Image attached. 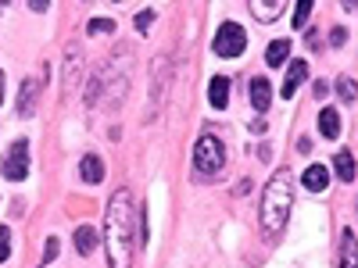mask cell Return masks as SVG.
I'll return each mask as SVG.
<instances>
[{"label":"cell","instance_id":"7c38bea8","mask_svg":"<svg viewBox=\"0 0 358 268\" xmlns=\"http://www.w3.org/2000/svg\"><path fill=\"white\" fill-rule=\"evenodd\" d=\"M208 100H212V107H226L229 104V79L226 75H215L212 82H208Z\"/></svg>","mask_w":358,"mask_h":268},{"label":"cell","instance_id":"e0dca14e","mask_svg":"<svg viewBox=\"0 0 358 268\" xmlns=\"http://www.w3.org/2000/svg\"><path fill=\"white\" fill-rule=\"evenodd\" d=\"M341 268H355V229H344V251H341Z\"/></svg>","mask_w":358,"mask_h":268},{"label":"cell","instance_id":"83f0119b","mask_svg":"<svg viewBox=\"0 0 358 268\" xmlns=\"http://www.w3.org/2000/svg\"><path fill=\"white\" fill-rule=\"evenodd\" d=\"M0 11H4V4H0Z\"/></svg>","mask_w":358,"mask_h":268},{"label":"cell","instance_id":"603a6c76","mask_svg":"<svg viewBox=\"0 0 358 268\" xmlns=\"http://www.w3.org/2000/svg\"><path fill=\"white\" fill-rule=\"evenodd\" d=\"M57 251H62V244H57V236H50L47 240V251H43V265H50L57 258Z\"/></svg>","mask_w":358,"mask_h":268},{"label":"cell","instance_id":"4fadbf2b","mask_svg":"<svg viewBox=\"0 0 358 268\" xmlns=\"http://www.w3.org/2000/svg\"><path fill=\"white\" fill-rule=\"evenodd\" d=\"M319 133H322L326 140H337V136H341V114H337V107H322V114H319Z\"/></svg>","mask_w":358,"mask_h":268},{"label":"cell","instance_id":"ac0fdd59","mask_svg":"<svg viewBox=\"0 0 358 268\" xmlns=\"http://www.w3.org/2000/svg\"><path fill=\"white\" fill-rule=\"evenodd\" d=\"M86 33H90V36H108V33L115 36V22H111V18H94V22L86 25Z\"/></svg>","mask_w":358,"mask_h":268},{"label":"cell","instance_id":"7a4b0ae2","mask_svg":"<svg viewBox=\"0 0 358 268\" xmlns=\"http://www.w3.org/2000/svg\"><path fill=\"white\" fill-rule=\"evenodd\" d=\"M290 207H294V175H290V168H276L262 190V232L268 240H276L287 229Z\"/></svg>","mask_w":358,"mask_h":268},{"label":"cell","instance_id":"d4e9b609","mask_svg":"<svg viewBox=\"0 0 358 268\" xmlns=\"http://www.w3.org/2000/svg\"><path fill=\"white\" fill-rule=\"evenodd\" d=\"M50 4H47V0H33V4H29V11H47Z\"/></svg>","mask_w":358,"mask_h":268},{"label":"cell","instance_id":"6da1fadb","mask_svg":"<svg viewBox=\"0 0 358 268\" xmlns=\"http://www.w3.org/2000/svg\"><path fill=\"white\" fill-rule=\"evenodd\" d=\"M136 229H140V207L129 190H118L108 200L104 211V247L111 268H129L136 254Z\"/></svg>","mask_w":358,"mask_h":268},{"label":"cell","instance_id":"7402d4cb","mask_svg":"<svg viewBox=\"0 0 358 268\" xmlns=\"http://www.w3.org/2000/svg\"><path fill=\"white\" fill-rule=\"evenodd\" d=\"M151 22H155V8H143V11L133 18V25L140 29V33H147V29H151Z\"/></svg>","mask_w":358,"mask_h":268},{"label":"cell","instance_id":"30bf717a","mask_svg":"<svg viewBox=\"0 0 358 268\" xmlns=\"http://www.w3.org/2000/svg\"><path fill=\"white\" fill-rule=\"evenodd\" d=\"M79 175H83V183H90V186L104 183V161H101L97 154H86V158L79 161Z\"/></svg>","mask_w":358,"mask_h":268},{"label":"cell","instance_id":"4316f807","mask_svg":"<svg viewBox=\"0 0 358 268\" xmlns=\"http://www.w3.org/2000/svg\"><path fill=\"white\" fill-rule=\"evenodd\" d=\"M0 100H4V68H0Z\"/></svg>","mask_w":358,"mask_h":268},{"label":"cell","instance_id":"277c9868","mask_svg":"<svg viewBox=\"0 0 358 268\" xmlns=\"http://www.w3.org/2000/svg\"><path fill=\"white\" fill-rule=\"evenodd\" d=\"M248 47V33L236 22H222L219 33H215V54L219 57H241Z\"/></svg>","mask_w":358,"mask_h":268},{"label":"cell","instance_id":"9a60e30c","mask_svg":"<svg viewBox=\"0 0 358 268\" xmlns=\"http://www.w3.org/2000/svg\"><path fill=\"white\" fill-rule=\"evenodd\" d=\"M287 57H290V40H273V43H268V50H265L268 68H280Z\"/></svg>","mask_w":358,"mask_h":268},{"label":"cell","instance_id":"2e32d148","mask_svg":"<svg viewBox=\"0 0 358 268\" xmlns=\"http://www.w3.org/2000/svg\"><path fill=\"white\" fill-rule=\"evenodd\" d=\"M76 251H79L83 258H90V254L97 251V232L90 229V225H79V229H76Z\"/></svg>","mask_w":358,"mask_h":268},{"label":"cell","instance_id":"484cf974","mask_svg":"<svg viewBox=\"0 0 358 268\" xmlns=\"http://www.w3.org/2000/svg\"><path fill=\"white\" fill-rule=\"evenodd\" d=\"M265 129H268V126L262 122V118H255V122H251V133H265Z\"/></svg>","mask_w":358,"mask_h":268},{"label":"cell","instance_id":"9c48e42d","mask_svg":"<svg viewBox=\"0 0 358 268\" xmlns=\"http://www.w3.org/2000/svg\"><path fill=\"white\" fill-rule=\"evenodd\" d=\"M301 183H305V190L322 193L326 186H330V168H326V165H308L305 175H301Z\"/></svg>","mask_w":358,"mask_h":268},{"label":"cell","instance_id":"5b68a950","mask_svg":"<svg viewBox=\"0 0 358 268\" xmlns=\"http://www.w3.org/2000/svg\"><path fill=\"white\" fill-rule=\"evenodd\" d=\"M4 179H11V183H22V179L29 175V140H15L11 151L4 158Z\"/></svg>","mask_w":358,"mask_h":268},{"label":"cell","instance_id":"5bb4252c","mask_svg":"<svg viewBox=\"0 0 358 268\" xmlns=\"http://www.w3.org/2000/svg\"><path fill=\"white\" fill-rule=\"evenodd\" d=\"M334 172L341 175V183H355V154L351 151H337L334 154Z\"/></svg>","mask_w":358,"mask_h":268},{"label":"cell","instance_id":"52a82bcc","mask_svg":"<svg viewBox=\"0 0 358 268\" xmlns=\"http://www.w3.org/2000/svg\"><path fill=\"white\" fill-rule=\"evenodd\" d=\"M308 79V65L305 61H297V57H294V61L287 65V75H283V86H280V94L290 100L294 94H297V86H301Z\"/></svg>","mask_w":358,"mask_h":268},{"label":"cell","instance_id":"ffe728a7","mask_svg":"<svg viewBox=\"0 0 358 268\" xmlns=\"http://www.w3.org/2000/svg\"><path fill=\"white\" fill-rule=\"evenodd\" d=\"M337 94L344 97V104H355V79L351 75H341L337 79Z\"/></svg>","mask_w":358,"mask_h":268},{"label":"cell","instance_id":"ba28073f","mask_svg":"<svg viewBox=\"0 0 358 268\" xmlns=\"http://www.w3.org/2000/svg\"><path fill=\"white\" fill-rule=\"evenodd\" d=\"M248 97H251V107H255L258 114L268 107V100H273V86H268L265 75H255V79L248 82Z\"/></svg>","mask_w":358,"mask_h":268},{"label":"cell","instance_id":"3957f363","mask_svg":"<svg viewBox=\"0 0 358 268\" xmlns=\"http://www.w3.org/2000/svg\"><path fill=\"white\" fill-rule=\"evenodd\" d=\"M194 165H197V172L201 175H215V172H222V165H226V143L219 140V136H201L197 140V147H194Z\"/></svg>","mask_w":358,"mask_h":268},{"label":"cell","instance_id":"d6986e66","mask_svg":"<svg viewBox=\"0 0 358 268\" xmlns=\"http://www.w3.org/2000/svg\"><path fill=\"white\" fill-rule=\"evenodd\" d=\"M308 15H312V0H297V4H294V25L297 29L308 25Z\"/></svg>","mask_w":358,"mask_h":268},{"label":"cell","instance_id":"cb8c5ba5","mask_svg":"<svg viewBox=\"0 0 358 268\" xmlns=\"http://www.w3.org/2000/svg\"><path fill=\"white\" fill-rule=\"evenodd\" d=\"M334 47H344L348 43V33H344V29H334V40H330Z\"/></svg>","mask_w":358,"mask_h":268},{"label":"cell","instance_id":"44dd1931","mask_svg":"<svg viewBox=\"0 0 358 268\" xmlns=\"http://www.w3.org/2000/svg\"><path fill=\"white\" fill-rule=\"evenodd\" d=\"M8 258H11V229L0 225V261H8Z\"/></svg>","mask_w":358,"mask_h":268},{"label":"cell","instance_id":"8992f818","mask_svg":"<svg viewBox=\"0 0 358 268\" xmlns=\"http://www.w3.org/2000/svg\"><path fill=\"white\" fill-rule=\"evenodd\" d=\"M43 79H47V72L36 75V79H25V82H22V100H18V114H22V118H29V114L36 111V97H40Z\"/></svg>","mask_w":358,"mask_h":268},{"label":"cell","instance_id":"8fae6325","mask_svg":"<svg viewBox=\"0 0 358 268\" xmlns=\"http://www.w3.org/2000/svg\"><path fill=\"white\" fill-rule=\"evenodd\" d=\"M248 11H251L258 22H276V18L287 11V4H283V0H273V4H265V0H251Z\"/></svg>","mask_w":358,"mask_h":268}]
</instances>
